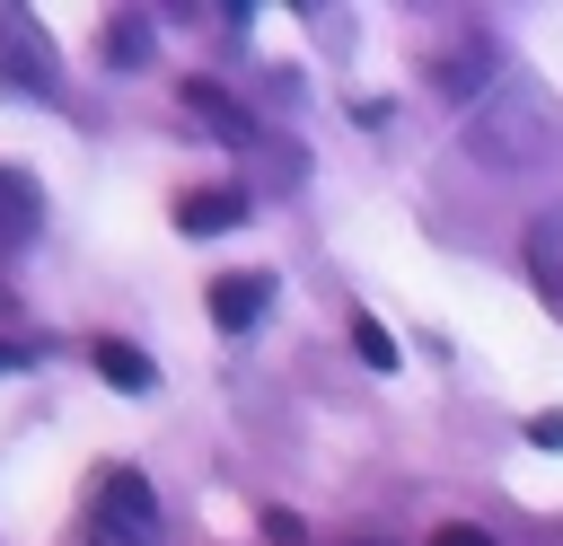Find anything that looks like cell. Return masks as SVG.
Masks as SVG:
<instances>
[{
    "mask_svg": "<svg viewBox=\"0 0 563 546\" xmlns=\"http://www.w3.org/2000/svg\"><path fill=\"white\" fill-rule=\"evenodd\" d=\"M88 361H97V379H106L114 396H150V387H158V361H150L141 343H123V335H97Z\"/></svg>",
    "mask_w": 563,
    "mask_h": 546,
    "instance_id": "8",
    "label": "cell"
},
{
    "mask_svg": "<svg viewBox=\"0 0 563 546\" xmlns=\"http://www.w3.org/2000/svg\"><path fill=\"white\" fill-rule=\"evenodd\" d=\"M176 106H185V114H194L202 132H220V141H238V150L255 141V114H246V106H238V97H229L220 79H185V88H176Z\"/></svg>",
    "mask_w": 563,
    "mask_h": 546,
    "instance_id": "6",
    "label": "cell"
},
{
    "mask_svg": "<svg viewBox=\"0 0 563 546\" xmlns=\"http://www.w3.org/2000/svg\"><path fill=\"white\" fill-rule=\"evenodd\" d=\"M35 361H44V326L18 317L9 291H0V379H9V370H35Z\"/></svg>",
    "mask_w": 563,
    "mask_h": 546,
    "instance_id": "10",
    "label": "cell"
},
{
    "mask_svg": "<svg viewBox=\"0 0 563 546\" xmlns=\"http://www.w3.org/2000/svg\"><path fill=\"white\" fill-rule=\"evenodd\" d=\"M167 520H158V493L141 467H97L88 484V546H158Z\"/></svg>",
    "mask_w": 563,
    "mask_h": 546,
    "instance_id": "1",
    "label": "cell"
},
{
    "mask_svg": "<svg viewBox=\"0 0 563 546\" xmlns=\"http://www.w3.org/2000/svg\"><path fill=\"white\" fill-rule=\"evenodd\" d=\"M519 255H528V282H537V291H545V299L563 308V203L528 220V238H519Z\"/></svg>",
    "mask_w": 563,
    "mask_h": 546,
    "instance_id": "9",
    "label": "cell"
},
{
    "mask_svg": "<svg viewBox=\"0 0 563 546\" xmlns=\"http://www.w3.org/2000/svg\"><path fill=\"white\" fill-rule=\"evenodd\" d=\"M141 53H150V26H141V18H114V26H106V62H123V70H132Z\"/></svg>",
    "mask_w": 563,
    "mask_h": 546,
    "instance_id": "12",
    "label": "cell"
},
{
    "mask_svg": "<svg viewBox=\"0 0 563 546\" xmlns=\"http://www.w3.org/2000/svg\"><path fill=\"white\" fill-rule=\"evenodd\" d=\"M431 546H493V537H484V528H466V520H449V528H440Z\"/></svg>",
    "mask_w": 563,
    "mask_h": 546,
    "instance_id": "14",
    "label": "cell"
},
{
    "mask_svg": "<svg viewBox=\"0 0 563 546\" xmlns=\"http://www.w3.org/2000/svg\"><path fill=\"white\" fill-rule=\"evenodd\" d=\"M352 352H361L369 370H396V335H387L378 317H352Z\"/></svg>",
    "mask_w": 563,
    "mask_h": 546,
    "instance_id": "11",
    "label": "cell"
},
{
    "mask_svg": "<svg viewBox=\"0 0 563 546\" xmlns=\"http://www.w3.org/2000/svg\"><path fill=\"white\" fill-rule=\"evenodd\" d=\"M202 299H211V326H220V335H246V326L273 308V264H255V273H220Z\"/></svg>",
    "mask_w": 563,
    "mask_h": 546,
    "instance_id": "4",
    "label": "cell"
},
{
    "mask_svg": "<svg viewBox=\"0 0 563 546\" xmlns=\"http://www.w3.org/2000/svg\"><path fill=\"white\" fill-rule=\"evenodd\" d=\"M246 220V194L238 185H194V194H176V229L185 238H220V229H238Z\"/></svg>",
    "mask_w": 563,
    "mask_h": 546,
    "instance_id": "7",
    "label": "cell"
},
{
    "mask_svg": "<svg viewBox=\"0 0 563 546\" xmlns=\"http://www.w3.org/2000/svg\"><path fill=\"white\" fill-rule=\"evenodd\" d=\"M0 79L9 88H35V97L62 88V53H53V35L26 9H0Z\"/></svg>",
    "mask_w": 563,
    "mask_h": 546,
    "instance_id": "2",
    "label": "cell"
},
{
    "mask_svg": "<svg viewBox=\"0 0 563 546\" xmlns=\"http://www.w3.org/2000/svg\"><path fill=\"white\" fill-rule=\"evenodd\" d=\"M431 79H440V97L449 106H466V97H484V79H493V35H457V44H440L431 53Z\"/></svg>",
    "mask_w": 563,
    "mask_h": 546,
    "instance_id": "3",
    "label": "cell"
},
{
    "mask_svg": "<svg viewBox=\"0 0 563 546\" xmlns=\"http://www.w3.org/2000/svg\"><path fill=\"white\" fill-rule=\"evenodd\" d=\"M35 229H44V194H35V176H26V167H0V264L26 255Z\"/></svg>",
    "mask_w": 563,
    "mask_h": 546,
    "instance_id": "5",
    "label": "cell"
},
{
    "mask_svg": "<svg viewBox=\"0 0 563 546\" xmlns=\"http://www.w3.org/2000/svg\"><path fill=\"white\" fill-rule=\"evenodd\" d=\"M528 440H537V449H563V405H545V414H528Z\"/></svg>",
    "mask_w": 563,
    "mask_h": 546,
    "instance_id": "13",
    "label": "cell"
}]
</instances>
